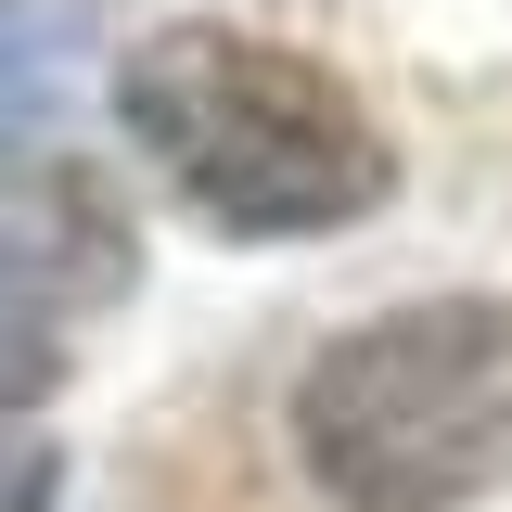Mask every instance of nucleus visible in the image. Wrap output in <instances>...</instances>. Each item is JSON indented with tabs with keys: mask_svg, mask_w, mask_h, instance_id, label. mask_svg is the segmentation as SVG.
Returning <instances> with one entry per match:
<instances>
[{
	"mask_svg": "<svg viewBox=\"0 0 512 512\" xmlns=\"http://www.w3.org/2000/svg\"><path fill=\"white\" fill-rule=\"evenodd\" d=\"M77 13H13L0 0V167L13 154H39L64 128V90H77Z\"/></svg>",
	"mask_w": 512,
	"mask_h": 512,
	"instance_id": "obj_4",
	"label": "nucleus"
},
{
	"mask_svg": "<svg viewBox=\"0 0 512 512\" xmlns=\"http://www.w3.org/2000/svg\"><path fill=\"white\" fill-rule=\"evenodd\" d=\"M295 461L346 512H461L512 487V295L346 320L295 372Z\"/></svg>",
	"mask_w": 512,
	"mask_h": 512,
	"instance_id": "obj_2",
	"label": "nucleus"
},
{
	"mask_svg": "<svg viewBox=\"0 0 512 512\" xmlns=\"http://www.w3.org/2000/svg\"><path fill=\"white\" fill-rule=\"evenodd\" d=\"M52 384H64V269L39 231L0 218V423L39 410Z\"/></svg>",
	"mask_w": 512,
	"mask_h": 512,
	"instance_id": "obj_3",
	"label": "nucleus"
},
{
	"mask_svg": "<svg viewBox=\"0 0 512 512\" xmlns=\"http://www.w3.org/2000/svg\"><path fill=\"white\" fill-rule=\"evenodd\" d=\"M52 500V461H39V448H13V474H0V512H39Z\"/></svg>",
	"mask_w": 512,
	"mask_h": 512,
	"instance_id": "obj_5",
	"label": "nucleus"
},
{
	"mask_svg": "<svg viewBox=\"0 0 512 512\" xmlns=\"http://www.w3.org/2000/svg\"><path fill=\"white\" fill-rule=\"evenodd\" d=\"M116 116L154 154V180L231 244L346 231L397 180L372 103L308 39H256V26H154L116 64Z\"/></svg>",
	"mask_w": 512,
	"mask_h": 512,
	"instance_id": "obj_1",
	"label": "nucleus"
}]
</instances>
